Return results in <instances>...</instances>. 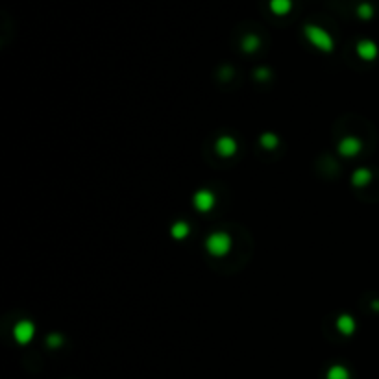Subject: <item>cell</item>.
<instances>
[{
  "label": "cell",
  "instance_id": "obj_17",
  "mask_svg": "<svg viewBox=\"0 0 379 379\" xmlns=\"http://www.w3.org/2000/svg\"><path fill=\"white\" fill-rule=\"evenodd\" d=\"M270 76V70L268 68H257V72H255V78L257 80H266Z\"/></svg>",
  "mask_w": 379,
  "mask_h": 379
},
{
  "label": "cell",
  "instance_id": "obj_10",
  "mask_svg": "<svg viewBox=\"0 0 379 379\" xmlns=\"http://www.w3.org/2000/svg\"><path fill=\"white\" fill-rule=\"evenodd\" d=\"M290 6H292L290 0H270V9H272L274 13H278V15L287 13Z\"/></svg>",
  "mask_w": 379,
  "mask_h": 379
},
{
  "label": "cell",
  "instance_id": "obj_18",
  "mask_svg": "<svg viewBox=\"0 0 379 379\" xmlns=\"http://www.w3.org/2000/svg\"><path fill=\"white\" fill-rule=\"evenodd\" d=\"M222 76H224V78H229V76H231V68H224V74Z\"/></svg>",
  "mask_w": 379,
  "mask_h": 379
},
{
  "label": "cell",
  "instance_id": "obj_9",
  "mask_svg": "<svg viewBox=\"0 0 379 379\" xmlns=\"http://www.w3.org/2000/svg\"><path fill=\"white\" fill-rule=\"evenodd\" d=\"M370 170H366V168H359L353 172V178H351V183L357 185V187H363L366 183L370 182Z\"/></svg>",
  "mask_w": 379,
  "mask_h": 379
},
{
  "label": "cell",
  "instance_id": "obj_3",
  "mask_svg": "<svg viewBox=\"0 0 379 379\" xmlns=\"http://www.w3.org/2000/svg\"><path fill=\"white\" fill-rule=\"evenodd\" d=\"M33 333H35V327H33L30 320H21L15 326V329H13V337H15V341L19 344L30 342L33 339Z\"/></svg>",
  "mask_w": 379,
  "mask_h": 379
},
{
  "label": "cell",
  "instance_id": "obj_8",
  "mask_svg": "<svg viewBox=\"0 0 379 379\" xmlns=\"http://www.w3.org/2000/svg\"><path fill=\"white\" fill-rule=\"evenodd\" d=\"M337 327H339V331L344 335H351L355 331V322L353 318L349 316V315H342L337 318Z\"/></svg>",
  "mask_w": 379,
  "mask_h": 379
},
{
  "label": "cell",
  "instance_id": "obj_2",
  "mask_svg": "<svg viewBox=\"0 0 379 379\" xmlns=\"http://www.w3.org/2000/svg\"><path fill=\"white\" fill-rule=\"evenodd\" d=\"M305 37L311 41L315 46H318L324 52H331L333 50V39L326 30H322L315 24H307L305 26Z\"/></svg>",
  "mask_w": 379,
  "mask_h": 379
},
{
  "label": "cell",
  "instance_id": "obj_5",
  "mask_svg": "<svg viewBox=\"0 0 379 379\" xmlns=\"http://www.w3.org/2000/svg\"><path fill=\"white\" fill-rule=\"evenodd\" d=\"M361 148H363V144H361V141L355 139V137H346V139L341 141V144H339V152H341L342 156H346V158L357 156V154L361 152Z\"/></svg>",
  "mask_w": 379,
  "mask_h": 379
},
{
  "label": "cell",
  "instance_id": "obj_7",
  "mask_svg": "<svg viewBox=\"0 0 379 379\" xmlns=\"http://www.w3.org/2000/svg\"><path fill=\"white\" fill-rule=\"evenodd\" d=\"M357 52H359V56H361L363 60L370 61L378 56V46H376V43H372V41H361V43L357 45Z\"/></svg>",
  "mask_w": 379,
  "mask_h": 379
},
{
  "label": "cell",
  "instance_id": "obj_1",
  "mask_svg": "<svg viewBox=\"0 0 379 379\" xmlns=\"http://www.w3.org/2000/svg\"><path fill=\"white\" fill-rule=\"evenodd\" d=\"M205 248L207 252L215 255V257H222V255H226L229 248H231V239L227 233H222V231H217V233H211V235L207 237V241H205Z\"/></svg>",
  "mask_w": 379,
  "mask_h": 379
},
{
  "label": "cell",
  "instance_id": "obj_16",
  "mask_svg": "<svg viewBox=\"0 0 379 379\" xmlns=\"http://www.w3.org/2000/svg\"><path fill=\"white\" fill-rule=\"evenodd\" d=\"M46 342H48V346L56 348V346H60V344H61L63 341H61V335H56V333H54V335H50V337H48V341H46Z\"/></svg>",
  "mask_w": 379,
  "mask_h": 379
},
{
  "label": "cell",
  "instance_id": "obj_4",
  "mask_svg": "<svg viewBox=\"0 0 379 379\" xmlns=\"http://www.w3.org/2000/svg\"><path fill=\"white\" fill-rule=\"evenodd\" d=\"M213 205H215V196L209 190H198L196 194H194V207H196L198 211H211Z\"/></svg>",
  "mask_w": 379,
  "mask_h": 379
},
{
  "label": "cell",
  "instance_id": "obj_11",
  "mask_svg": "<svg viewBox=\"0 0 379 379\" xmlns=\"http://www.w3.org/2000/svg\"><path fill=\"white\" fill-rule=\"evenodd\" d=\"M172 237L174 239H185V237L189 235V224H185V222H176L174 226H172Z\"/></svg>",
  "mask_w": 379,
  "mask_h": 379
},
{
  "label": "cell",
  "instance_id": "obj_14",
  "mask_svg": "<svg viewBox=\"0 0 379 379\" xmlns=\"http://www.w3.org/2000/svg\"><path fill=\"white\" fill-rule=\"evenodd\" d=\"M327 379H348V372L344 370L342 366H333V368L329 370Z\"/></svg>",
  "mask_w": 379,
  "mask_h": 379
},
{
  "label": "cell",
  "instance_id": "obj_15",
  "mask_svg": "<svg viewBox=\"0 0 379 379\" xmlns=\"http://www.w3.org/2000/svg\"><path fill=\"white\" fill-rule=\"evenodd\" d=\"M372 11H374V9H372L370 4H361V6L357 8V13H359V17H361V19H370Z\"/></svg>",
  "mask_w": 379,
  "mask_h": 379
},
{
  "label": "cell",
  "instance_id": "obj_13",
  "mask_svg": "<svg viewBox=\"0 0 379 379\" xmlns=\"http://www.w3.org/2000/svg\"><path fill=\"white\" fill-rule=\"evenodd\" d=\"M261 144L265 148H268V150H274L278 146V137L274 135V133H265V135L261 137Z\"/></svg>",
  "mask_w": 379,
  "mask_h": 379
},
{
  "label": "cell",
  "instance_id": "obj_12",
  "mask_svg": "<svg viewBox=\"0 0 379 379\" xmlns=\"http://www.w3.org/2000/svg\"><path fill=\"white\" fill-rule=\"evenodd\" d=\"M243 48L246 52H255L259 48V37L257 35H246L243 41Z\"/></svg>",
  "mask_w": 379,
  "mask_h": 379
},
{
  "label": "cell",
  "instance_id": "obj_6",
  "mask_svg": "<svg viewBox=\"0 0 379 379\" xmlns=\"http://www.w3.org/2000/svg\"><path fill=\"white\" fill-rule=\"evenodd\" d=\"M235 150H237V144L231 137H220L219 141H217V152H219V156H222V158L233 156Z\"/></svg>",
  "mask_w": 379,
  "mask_h": 379
}]
</instances>
